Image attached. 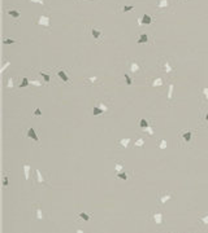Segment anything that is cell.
Returning <instances> with one entry per match:
<instances>
[{
  "label": "cell",
  "mask_w": 208,
  "mask_h": 233,
  "mask_svg": "<svg viewBox=\"0 0 208 233\" xmlns=\"http://www.w3.org/2000/svg\"><path fill=\"white\" fill-rule=\"evenodd\" d=\"M5 87L8 88V90H12V88L14 87V77H11V75H9V77L6 78Z\"/></svg>",
  "instance_id": "obj_29"
},
{
  "label": "cell",
  "mask_w": 208,
  "mask_h": 233,
  "mask_svg": "<svg viewBox=\"0 0 208 233\" xmlns=\"http://www.w3.org/2000/svg\"><path fill=\"white\" fill-rule=\"evenodd\" d=\"M35 24L38 26H42L44 29H50L51 27V16L50 14H40L37 18Z\"/></svg>",
  "instance_id": "obj_8"
},
{
  "label": "cell",
  "mask_w": 208,
  "mask_h": 233,
  "mask_svg": "<svg viewBox=\"0 0 208 233\" xmlns=\"http://www.w3.org/2000/svg\"><path fill=\"white\" fill-rule=\"evenodd\" d=\"M151 86L155 87V88H161L162 86H164V78H162V77H156V78H154Z\"/></svg>",
  "instance_id": "obj_21"
},
{
  "label": "cell",
  "mask_w": 208,
  "mask_h": 233,
  "mask_svg": "<svg viewBox=\"0 0 208 233\" xmlns=\"http://www.w3.org/2000/svg\"><path fill=\"white\" fill-rule=\"evenodd\" d=\"M146 145V139L144 137H136L134 140V148H143Z\"/></svg>",
  "instance_id": "obj_24"
},
{
  "label": "cell",
  "mask_w": 208,
  "mask_h": 233,
  "mask_svg": "<svg viewBox=\"0 0 208 233\" xmlns=\"http://www.w3.org/2000/svg\"><path fill=\"white\" fill-rule=\"evenodd\" d=\"M138 126H139V128H141V130H144V128H147L148 126H151V124H150L148 119H146V118H141V119L138 120Z\"/></svg>",
  "instance_id": "obj_25"
},
{
  "label": "cell",
  "mask_w": 208,
  "mask_h": 233,
  "mask_svg": "<svg viewBox=\"0 0 208 233\" xmlns=\"http://www.w3.org/2000/svg\"><path fill=\"white\" fill-rule=\"evenodd\" d=\"M193 137H194V133L191 130H183L181 131L180 133V141H181V145L182 146H186L188 144L193 141Z\"/></svg>",
  "instance_id": "obj_5"
},
{
  "label": "cell",
  "mask_w": 208,
  "mask_h": 233,
  "mask_svg": "<svg viewBox=\"0 0 208 233\" xmlns=\"http://www.w3.org/2000/svg\"><path fill=\"white\" fill-rule=\"evenodd\" d=\"M181 1H182V0H181Z\"/></svg>",
  "instance_id": "obj_45"
},
{
  "label": "cell",
  "mask_w": 208,
  "mask_h": 233,
  "mask_svg": "<svg viewBox=\"0 0 208 233\" xmlns=\"http://www.w3.org/2000/svg\"><path fill=\"white\" fill-rule=\"evenodd\" d=\"M32 218H34L35 220H44L46 219L44 211L42 210V206L39 202L32 203Z\"/></svg>",
  "instance_id": "obj_6"
},
{
  "label": "cell",
  "mask_w": 208,
  "mask_h": 233,
  "mask_svg": "<svg viewBox=\"0 0 208 233\" xmlns=\"http://www.w3.org/2000/svg\"><path fill=\"white\" fill-rule=\"evenodd\" d=\"M3 43H4V44H16V43H17V40H16V39L4 38V39H3Z\"/></svg>",
  "instance_id": "obj_42"
},
{
  "label": "cell",
  "mask_w": 208,
  "mask_h": 233,
  "mask_svg": "<svg viewBox=\"0 0 208 233\" xmlns=\"http://www.w3.org/2000/svg\"><path fill=\"white\" fill-rule=\"evenodd\" d=\"M134 8H135L134 5H126V4H125V5H124L122 8H121V13H128V12H131Z\"/></svg>",
  "instance_id": "obj_38"
},
{
  "label": "cell",
  "mask_w": 208,
  "mask_h": 233,
  "mask_svg": "<svg viewBox=\"0 0 208 233\" xmlns=\"http://www.w3.org/2000/svg\"><path fill=\"white\" fill-rule=\"evenodd\" d=\"M87 30H89V34L91 35V38L94 39V42H95L96 44L102 43L104 39V34L99 27H96V26H87Z\"/></svg>",
  "instance_id": "obj_3"
},
{
  "label": "cell",
  "mask_w": 208,
  "mask_h": 233,
  "mask_svg": "<svg viewBox=\"0 0 208 233\" xmlns=\"http://www.w3.org/2000/svg\"><path fill=\"white\" fill-rule=\"evenodd\" d=\"M159 69H160L161 73L165 74L168 78H172L176 74V71H177L176 62L173 61V58L168 57V56L161 57L160 60H159Z\"/></svg>",
  "instance_id": "obj_1"
},
{
  "label": "cell",
  "mask_w": 208,
  "mask_h": 233,
  "mask_svg": "<svg viewBox=\"0 0 208 233\" xmlns=\"http://www.w3.org/2000/svg\"><path fill=\"white\" fill-rule=\"evenodd\" d=\"M173 198H174V194H173V192H170V190H164V192H160V193H159V197H157L159 203H160L161 206H164L168 201H170V199H173Z\"/></svg>",
  "instance_id": "obj_7"
},
{
  "label": "cell",
  "mask_w": 208,
  "mask_h": 233,
  "mask_svg": "<svg viewBox=\"0 0 208 233\" xmlns=\"http://www.w3.org/2000/svg\"><path fill=\"white\" fill-rule=\"evenodd\" d=\"M152 24V16L148 13H144L141 18L138 19V25L139 26H150Z\"/></svg>",
  "instance_id": "obj_13"
},
{
  "label": "cell",
  "mask_w": 208,
  "mask_h": 233,
  "mask_svg": "<svg viewBox=\"0 0 208 233\" xmlns=\"http://www.w3.org/2000/svg\"><path fill=\"white\" fill-rule=\"evenodd\" d=\"M6 14L11 17L13 21H14V24H17V22L20 21V18H21V12L18 11L17 8H9L6 9Z\"/></svg>",
  "instance_id": "obj_11"
},
{
  "label": "cell",
  "mask_w": 208,
  "mask_h": 233,
  "mask_svg": "<svg viewBox=\"0 0 208 233\" xmlns=\"http://www.w3.org/2000/svg\"><path fill=\"white\" fill-rule=\"evenodd\" d=\"M76 233H83V231H82V229H77Z\"/></svg>",
  "instance_id": "obj_44"
},
{
  "label": "cell",
  "mask_w": 208,
  "mask_h": 233,
  "mask_svg": "<svg viewBox=\"0 0 208 233\" xmlns=\"http://www.w3.org/2000/svg\"><path fill=\"white\" fill-rule=\"evenodd\" d=\"M124 78H125V82H126V84H128V86H131L133 84V79H131V77H130L129 74H124Z\"/></svg>",
  "instance_id": "obj_41"
},
{
  "label": "cell",
  "mask_w": 208,
  "mask_h": 233,
  "mask_svg": "<svg viewBox=\"0 0 208 233\" xmlns=\"http://www.w3.org/2000/svg\"><path fill=\"white\" fill-rule=\"evenodd\" d=\"M129 70L131 74L134 75H139L144 71V65H143V61L139 60V58H135V60L129 61Z\"/></svg>",
  "instance_id": "obj_2"
},
{
  "label": "cell",
  "mask_w": 208,
  "mask_h": 233,
  "mask_svg": "<svg viewBox=\"0 0 208 233\" xmlns=\"http://www.w3.org/2000/svg\"><path fill=\"white\" fill-rule=\"evenodd\" d=\"M116 178H117V179H121V180H124V181H126V180L129 179V175H128V172L122 171V172L116 173Z\"/></svg>",
  "instance_id": "obj_34"
},
{
  "label": "cell",
  "mask_w": 208,
  "mask_h": 233,
  "mask_svg": "<svg viewBox=\"0 0 208 233\" xmlns=\"http://www.w3.org/2000/svg\"><path fill=\"white\" fill-rule=\"evenodd\" d=\"M34 184L37 186H46V185H50V181H48L47 178H44L43 173L39 168L34 170Z\"/></svg>",
  "instance_id": "obj_4"
},
{
  "label": "cell",
  "mask_w": 208,
  "mask_h": 233,
  "mask_svg": "<svg viewBox=\"0 0 208 233\" xmlns=\"http://www.w3.org/2000/svg\"><path fill=\"white\" fill-rule=\"evenodd\" d=\"M143 132L146 133L148 137H151V136H154L155 135V130H154V126H148L147 128H144V130H142Z\"/></svg>",
  "instance_id": "obj_32"
},
{
  "label": "cell",
  "mask_w": 208,
  "mask_h": 233,
  "mask_svg": "<svg viewBox=\"0 0 208 233\" xmlns=\"http://www.w3.org/2000/svg\"><path fill=\"white\" fill-rule=\"evenodd\" d=\"M202 122L208 126V111H206V113H202Z\"/></svg>",
  "instance_id": "obj_43"
},
{
  "label": "cell",
  "mask_w": 208,
  "mask_h": 233,
  "mask_svg": "<svg viewBox=\"0 0 208 233\" xmlns=\"http://www.w3.org/2000/svg\"><path fill=\"white\" fill-rule=\"evenodd\" d=\"M200 98L203 103H208V86L203 87L200 90Z\"/></svg>",
  "instance_id": "obj_23"
},
{
  "label": "cell",
  "mask_w": 208,
  "mask_h": 233,
  "mask_svg": "<svg viewBox=\"0 0 208 233\" xmlns=\"http://www.w3.org/2000/svg\"><path fill=\"white\" fill-rule=\"evenodd\" d=\"M130 143H131V137H121L118 141H117V145L122 149H128Z\"/></svg>",
  "instance_id": "obj_19"
},
{
  "label": "cell",
  "mask_w": 208,
  "mask_h": 233,
  "mask_svg": "<svg viewBox=\"0 0 208 233\" xmlns=\"http://www.w3.org/2000/svg\"><path fill=\"white\" fill-rule=\"evenodd\" d=\"M115 171L118 173V172H122L125 171V165H124L122 162H120V161H117V162H115Z\"/></svg>",
  "instance_id": "obj_28"
},
{
  "label": "cell",
  "mask_w": 208,
  "mask_h": 233,
  "mask_svg": "<svg viewBox=\"0 0 208 233\" xmlns=\"http://www.w3.org/2000/svg\"><path fill=\"white\" fill-rule=\"evenodd\" d=\"M9 185V180H8V176H6L5 172H3V186L6 188V186Z\"/></svg>",
  "instance_id": "obj_40"
},
{
  "label": "cell",
  "mask_w": 208,
  "mask_h": 233,
  "mask_svg": "<svg viewBox=\"0 0 208 233\" xmlns=\"http://www.w3.org/2000/svg\"><path fill=\"white\" fill-rule=\"evenodd\" d=\"M43 84H44V82H42L40 79H30V86H32V87L40 88Z\"/></svg>",
  "instance_id": "obj_31"
},
{
  "label": "cell",
  "mask_w": 208,
  "mask_h": 233,
  "mask_svg": "<svg viewBox=\"0 0 208 233\" xmlns=\"http://www.w3.org/2000/svg\"><path fill=\"white\" fill-rule=\"evenodd\" d=\"M22 172H24L25 180L27 181V180L30 179V173H31V165L29 162H25L24 165H22Z\"/></svg>",
  "instance_id": "obj_18"
},
{
  "label": "cell",
  "mask_w": 208,
  "mask_h": 233,
  "mask_svg": "<svg viewBox=\"0 0 208 233\" xmlns=\"http://www.w3.org/2000/svg\"><path fill=\"white\" fill-rule=\"evenodd\" d=\"M170 6H172V0H157L155 4V9L159 13H162L170 8Z\"/></svg>",
  "instance_id": "obj_9"
},
{
  "label": "cell",
  "mask_w": 208,
  "mask_h": 233,
  "mask_svg": "<svg viewBox=\"0 0 208 233\" xmlns=\"http://www.w3.org/2000/svg\"><path fill=\"white\" fill-rule=\"evenodd\" d=\"M103 114H104L103 110H100L99 108L94 105V108H92V115H94V117H100V115H103Z\"/></svg>",
  "instance_id": "obj_36"
},
{
  "label": "cell",
  "mask_w": 208,
  "mask_h": 233,
  "mask_svg": "<svg viewBox=\"0 0 208 233\" xmlns=\"http://www.w3.org/2000/svg\"><path fill=\"white\" fill-rule=\"evenodd\" d=\"M26 137L31 139L32 141H35L37 144H40V141H39V137H38V135H37V132H35V130L32 128V127H29V128L26 130Z\"/></svg>",
  "instance_id": "obj_16"
},
{
  "label": "cell",
  "mask_w": 208,
  "mask_h": 233,
  "mask_svg": "<svg viewBox=\"0 0 208 233\" xmlns=\"http://www.w3.org/2000/svg\"><path fill=\"white\" fill-rule=\"evenodd\" d=\"M167 145H168V143H167V140H165V139H160V140H159V143H157V148H159V149L165 150V149H167Z\"/></svg>",
  "instance_id": "obj_33"
},
{
  "label": "cell",
  "mask_w": 208,
  "mask_h": 233,
  "mask_svg": "<svg viewBox=\"0 0 208 233\" xmlns=\"http://www.w3.org/2000/svg\"><path fill=\"white\" fill-rule=\"evenodd\" d=\"M98 80H99V78H98L96 75H94V77H87L86 79H84V83H86L87 86H94Z\"/></svg>",
  "instance_id": "obj_27"
},
{
  "label": "cell",
  "mask_w": 208,
  "mask_h": 233,
  "mask_svg": "<svg viewBox=\"0 0 208 233\" xmlns=\"http://www.w3.org/2000/svg\"><path fill=\"white\" fill-rule=\"evenodd\" d=\"M78 218H79L81 220H83V222H90L91 216H90V214H87L86 211H81L79 214H78Z\"/></svg>",
  "instance_id": "obj_30"
},
{
  "label": "cell",
  "mask_w": 208,
  "mask_h": 233,
  "mask_svg": "<svg viewBox=\"0 0 208 233\" xmlns=\"http://www.w3.org/2000/svg\"><path fill=\"white\" fill-rule=\"evenodd\" d=\"M151 220L156 225H162L164 224V214L160 212V211H156L151 215Z\"/></svg>",
  "instance_id": "obj_12"
},
{
  "label": "cell",
  "mask_w": 208,
  "mask_h": 233,
  "mask_svg": "<svg viewBox=\"0 0 208 233\" xmlns=\"http://www.w3.org/2000/svg\"><path fill=\"white\" fill-rule=\"evenodd\" d=\"M27 86H30V79L26 77H22L21 79H20V83H18V87L20 88H26Z\"/></svg>",
  "instance_id": "obj_26"
},
{
  "label": "cell",
  "mask_w": 208,
  "mask_h": 233,
  "mask_svg": "<svg viewBox=\"0 0 208 233\" xmlns=\"http://www.w3.org/2000/svg\"><path fill=\"white\" fill-rule=\"evenodd\" d=\"M9 66H11V61H9V60H5L4 62H3V65H1V69H0V73L4 74V73H5V70H6V69H8Z\"/></svg>",
  "instance_id": "obj_35"
},
{
  "label": "cell",
  "mask_w": 208,
  "mask_h": 233,
  "mask_svg": "<svg viewBox=\"0 0 208 233\" xmlns=\"http://www.w3.org/2000/svg\"><path fill=\"white\" fill-rule=\"evenodd\" d=\"M29 3H31V4H39L42 6H46L47 5V3H46V0H27Z\"/></svg>",
  "instance_id": "obj_39"
},
{
  "label": "cell",
  "mask_w": 208,
  "mask_h": 233,
  "mask_svg": "<svg viewBox=\"0 0 208 233\" xmlns=\"http://www.w3.org/2000/svg\"><path fill=\"white\" fill-rule=\"evenodd\" d=\"M38 74H39V77H40L42 79H43V82H44L46 86H50V84H51V80H52V75H51L50 73H47V71H44V70H39Z\"/></svg>",
  "instance_id": "obj_15"
},
{
  "label": "cell",
  "mask_w": 208,
  "mask_h": 233,
  "mask_svg": "<svg viewBox=\"0 0 208 233\" xmlns=\"http://www.w3.org/2000/svg\"><path fill=\"white\" fill-rule=\"evenodd\" d=\"M174 97V82L170 80L168 83V88H167V100L170 103Z\"/></svg>",
  "instance_id": "obj_17"
},
{
  "label": "cell",
  "mask_w": 208,
  "mask_h": 233,
  "mask_svg": "<svg viewBox=\"0 0 208 233\" xmlns=\"http://www.w3.org/2000/svg\"><path fill=\"white\" fill-rule=\"evenodd\" d=\"M94 105L99 108L100 110H103V113H104V114H105V113H108V111L110 110V106H109L108 104H105V101H103V100H99V101H96V103L94 104Z\"/></svg>",
  "instance_id": "obj_20"
},
{
  "label": "cell",
  "mask_w": 208,
  "mask_h": 233,
  "mask_svg": "<svg viewBox=\"0 0 208 233\" xmlns=\"http://www.w3.org/2000/svg\"><path fill=\"white\" fill-rule=\"evenodd\" d=\"M31 117L32 118H40L42 117V110L39 109V108H35V109L32 110V113H31Z\"/></svg>",
  "instance_id": "obj_37"
},
{
  "label": "cell",
  "mask_w": 208,
  "mask_h": 233,
  "mask_svg": "<svg viewBox=\"0 0 208 233\" xmlns=\"http://www.w3.org/2000/svg\"><path fill=\"white\" fill-rule=\"evenodd\" d=\"M198 223L204 228H208V214H204V215H200L198 218Z\"/></svg>",
  "instance_id": "obj_22"
},
{
  "label": "cell",
  "mask_w": 208,
  "mask_h": 233,
  "mask_svg": "<svg viewBox=\"0 0 208 233\" xmlns=\"http://www.w3.org/2000/svg\"><path fill=\"white\" fill-rule=\"evenodd\" d=\"M136 44H148L150 43V35L147 32H141V34L136 37V40H135Z\"/></svg>",
  "instance_id": "obj_14"
},
{
  "label": "cell",
  "mask_w": 208,
  "mask_h": 233,
  "mask_svg": "<svg viewBox=\"0 0 208 233\" xmlns=\"http://www.w3.org/2000/svg\"><path fill=\"white\" fill-rule=\"evenodd\" d=\"M56 77H57L61 82H63V83H65V84H70V78H69V75L66 74V71H65L63 67H57V69H56Z\"/></svg>",
  "instance_id": "obj_10"
}]
</instances>
